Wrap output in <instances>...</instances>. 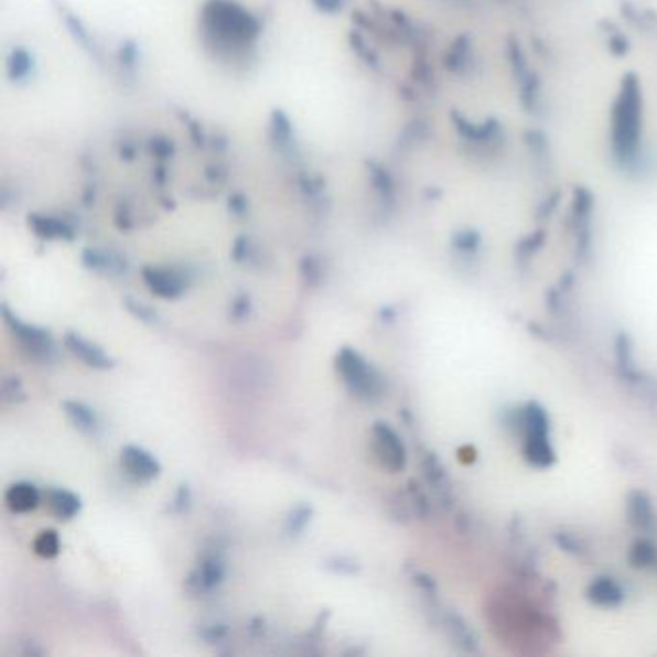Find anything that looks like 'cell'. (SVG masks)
I'll return each instance as SVG.
<instances>
[{
	"label": "cell",
	"instance_id": "obj_1",
	"mask_svg": "<svg viewBox=\"0 0 657 657\" xmlns=\"http://www.w3.org/2000/svg\"><path fill=\"white\" fill-rule=\"evenodd\" d=\"M610 146L615 162L623 170L638 169L643 161L644 95L643 84L633 72L621 79L613 103Z\"/></svg>",
	"mask_w": 657,
	"mask_h": 657
},
{
	"label": "cell",
	"instance_id": "obj_2",
	"mask_svg": "<svg viewBox=\"0 0 657 657\" xmlns=\"http://www.w3.org/2000/svg\"><path fill=\"white\" fill-rule=\"evenodd\" d=\"M336 370L345 388L360 401L376 403L384 398L386 378L357 349L342 347L336 355Z\"/></svg>",
	"mask_w": 657,
	"mask_h": 657
},
{
	"label": "cell",
	"instance_id": "obj_3",
	"mask_svg": "<svg viewBox=\"0 0 657 657\" xmlns=\"http://www.w3.org/2000/svg\"><path fill=\"white\" fill-rule=\"evenodd\" d=\"M205 23L213 35H218L222 41H249L257 35L259 25L245 10L231 4L215 0L205 8Z\"/></svg>",
	"mask_w": 657,
	"mask_h": 657
},
{
	"label": "cell",
	"instance_id": "obj_4",
	"mask_svg": "<svg viewBox=\"0 0 657 657\" xmlns=\"http://www.w3.org/2000/svg\"><path fill=\"white\" fill-rule=\"evenodd\" d=\"M0 313H2V321L7 324L8 330L14 334L15 340L22 345L23 352L30 353V357H33V359H53L56 347H54L51 330L37 326V324H30V322H23L7 305H2Z\"/></svg>",
	"mask_w": 657,
	"mask_h": 657
},
{
	"label": "cell",
	"instance_id": "obj_5",
	"mask_svg": "<svg viewBox=\"0 0 657 657\" xmlns=\"http://www.w3.org/2000/svg\"><path fill=\"white\" fill-rule=\"evenodd\" d=\"M373 453L384 468L391 473L403 471L407 465L406 443L388 422H375L373 427Z\"/></svg>",
	"mask_w": 657,
	"mask_h": 657
},
{
	"label": "cell",
	"instance_id": "obj_6",
	"mask_svg": "<svg viewBox=\"0 0 657 657\" xmlns=\"http://www.w3.org/2000/svg\"><path fill=\"white\" fill-rule=\"evenodd\" d=\"M226 579V561L222 559L218 551L203 553L200 566L193 569L190 577L185 579V589L192 594H208L218 589Z\"/></svg>",
	"mask_w": 657,
	"mask_h": 657
},
{
	"label": "cell",
	"instance_id": "obj_7",
	"mask_svg": "<svg viewBox=\"0 0 657 657\" xmlns=\"http://www.w3.org/2000/svg\"><path fill=\"white\" fill-rule=\"evenodd\" d=\"M507 49H509L513 72L519 82L520 103L525 105L528 112H532L538 108V100H540V79L528 66L527 56L523 53L519 41L509 39Z\"/></svg>",
	"mask_w": 657,
	"mask_h": 657
},
{
	"label": "cell",
	"instance_id": "obj_8",
	"mask_svg": "<svg viewBox=\"0 0 657 657\" xmlns=\"http://www.w3.org/2000/svg\"><path fill=\"white\" fill-rule=\"evenodd\" d=\"M120 465L126 476L139 484L157 481L162 473L161 461L139 445H123L120 451Z\"/></svg>",
	"mask_w": 657,
	"mask_h": 657
},
{
	"label": "cell",
	"instance_id": "obj_9",
	"mask_svg": "<svg viewBox=\"0 0 657 657\" xmlns=\"http://www.w3.org/2000/svg\"><path fill=\"white\" fill-rule=\"evenodd\" d=\"M141 276L151 293L166 301L182 298L187 290V280L174 268L146 267Z\"/></svg>",
	"mask_w": 657,
	"mask_h": 657
},
{
	"label": "cell",
	"instance_id": "obj_10",
	"mask_svg": "<svg viewBox=\"0 0 657 657\" xmlns=\"http://www.w3.org/2000/svg\"><path fill=\"white\" fill-rule=\"evenodd\" d=\"M453 122H455V128L461 133V138L465 139L466 143L478 147V149H492L494 151L504 141V128L496 120L473 123L468 122L463 116L453 112Z\"/></svg>",
	"mask_w": 657,
	"mask_h": 657
},
{
	"label": "cell",
	"instance_id": "obj_11",
	"mask_svg": "<svg viewBox=\"0 0 657 657\" xmlns=\"http://www.w3.org/2000/svg\"><path fill=\"white\" fill-rule=\"evenodd\" d=\"M64 345L76 359L82 360L84 365L95 370H108L115 367V359L108 355L100 345L93 344L87 337L77 334V332H68L64 336Z\"/></svg>",
	"mask_w": 657,
	"mask_h": 657
},
{
	"label": "cell",
	"instance_id": "obj_12",
	"mask_svg": "<svg viewBox=\"0 0 657 657\" xmlns=\"http://www.w3.org/2000/svg\"><path fill=\"white\" fill-rule=\"evenodd\" d=\"M4 504L15 515H23L35 511L39 505L43 504V494L33 482H14L4 492Z\"/></svg>",
	"mask_w": 657,
	"mask_h": 657
},
{
	"label": "cell",
	"instance_id": "obj_13",
	"mask_svg": "<svg viewBox=\"0 0 657 657\" xmlns=\"http://www.w3.org/2000/svg\"><path fill=\"white\" fill-rule=\"evenodd\" d=\"M46 509L58 520H72L82 511V497L66 488H46L43 492Z\"/></svg>",
	"mask_w": 657,
	"mask_h": 657
},
{
	"label": "cell",
	"instance_id": "obj_14",
	"mask_svg": "<svg viewBox=\"0 0 657 657\" xmlns=\"http://www.w3.org/2000/svg\"><path fill=\"white\" fill-rule=\"evenodd\" d=\"M62 409H64V413L68 417V421L72 422L79 432L89 434V437H95V434L99 432V414H97V411H95L93 407L84 403V401L66 399V401L62 403Z\"/></svg>",
	"mask_w": 657,
	"mask_h": 657
},
{
	"label": "cell",
	"instance_id": "obj_15",
	"mask_svg": "<svg viewBox=\"0 0 657 657\" xmlns=\"http://www.w3.org/2000/svg\"><path fill=\"white\" fill-rule=\"evenodd\" d=\"M523 453L530 465L546 468L556 461V451L551 448L548 434H525Z\"/></svg>",
	"mask_w": 657,
	"mask_h": 657
},
{
	"label": "cell",
	"instance_id": "obj_16",
	"mask_svg": "<svg viewBox=\"0 0 657 657\" xmlns=\"http://www.w3.org/2000/svg\"><path fill=\"white\" fill-rule=\"evenodd\" d=\"M589 597L590 602L602 605V607H615V605H620L625 600V592L610 577H600V579H596V581L590 584Z\"/></svg>",
	"mask_w": 657,
	"mask_h": 657
},
{
	"label": "cell",
	"instance_id": "obj_17",
	"mask_svg": "<svg viewBox=\"0 0 657 657\" xmlns=\"http://www.w3.org/2000/svg\"><path fill=\"white\" fill-rule=\"evenodd\" d=\"M628 519L640 530H650L654 527V509L650 499L643 492H635L628 497Z\"/></svg>",
	"mask_w": 657,
	"mask_h": 657
},
{
	"label": "cell",
	"instance_id": "obj_18",
	"mask_svg": "<svg viewBox=\"0 0 657 657\" xmlns=\"http://www.w3.org/2000/svg\"><path fill=\"white\" fill-rule=\"evenodd\" d=\"M82 262L91 272H123L126 270V262L122 259H118L110 252L99 251V249H85Z\"/></svg>",
	"mask_w": 657,
	"mask_h": 657
},
{
	"label": "cell",
	"instance_id": "obj_19",
	"mask_svg": "<svg viewBox=\"0 0 657 657\" xmlns=\"http://www.w3.org/2000/svg\"><path fill=\"white\" fill-rule=\"evenodd\" d=\"M31 228L39 237L45 239H72L74 231L66 226L64 222L56 220V218H46V216H31Z\"/></svg>",
	"mask_w": 657,
	"mask_h": 657
},
{
	"label": "cell",
	"instance_id": "obj_20",
	"mask_svg": "<svg viewBox=\"0 0 657 657\" xmlns=\"http://www.w3.org/2000/svg\"><path fill=\"white\" fill-rule=\"evenodd\" d=\"M313 517V505H295V507L288 513V519H286V532H288L290 536L303 535V532L306 530V527L311 525Z\"/></svg>",
	"mask_w": 657,
	"mask_h": 657
},
{
	"label": "cell",
	"instance_id": "obj_21",
	"mask_svg": "<svg viewBox=\"0 0 657 657\" xmlns=\"http://www.w3.org/2000/svg\"><path fill=\"white\" fill-rule=\"evenodd\" d=\"M61 536L54 528H45L39 532L37 538L33 540V551L39 558L54 559L61 553Z\"/></svg>",
	"mask_w": 657,
	"mask_h": 657
},
{
	"label": "cell",
	"instance_id": "obj_22",
	"mask_svg": "<svg viewBox=\"0 0 657 657\" xmlns=\"http://www.w3.org/2000/svg\"><path fill=\"white\" fill-rule=\"evenodd\" d=\"M123 306L128 309L131 316H136L138 321L146 322V324H151V326L159 324V321H161L153 306L146 305L143 301H138V299L123 298Z\"/></svg>",
	"mask_w": 657,
	"mask_h": 657
},
{
	"label": "cell",
	"instance_id": "obj_23",
	"mask_svg": "<svg viewBox=\"0 0 657 657\" xmlns=\"http://www.w3.org/2000/svg\"><path fill=\"white\" fill-rule=\"evenodd\" d=\"M468 54H471V39L461 37L459 41H455L453 46H451L450 56H448V68L451 72H459L461 68H465Z\"/></svg>",
	"mask_w": 657,
	"mask_h": 657
},
{
	"label": "cell",
	"instance_id": "obj_24",
	"mask_svg": "<svg viewBox=\"0 0 657 657\" xmlns=\"http://www.w3.org/2000/svg\"><path fill=\"white\" fill-rule=\"evenodd\" d=\"M604 35L607 39V46H610V51L613 54H617V56H623V54L628 53V49H631V43H628V39L625 37V33L620 30V28H615L613 23L604 22Z\"/></svg>",
	"mask_w": 657,
	"mask_h": 657
},
{
	"label": "cell",
	"instance_id": "obj_25",
	"mask_svg": "<svg viewBox=\"0 0 657 657\" xmlns=\"http://www.w3.org/2000/svg\"><path fill=\"white\" fill-rule=\"evenodd\" d=\"M453 247L463 255H474L481 247V236L474 229H463L453 236Z\"/></svg>",
	"mask_w": 657,
	"mask_h": 657
},
{
	"label": "cell",
	"instance_id": "obj_26",
	"mask_svg": "<svg viewBox=\"0 0 657 657\" xmlns=\"http://www.w3.org/2000/svg\"><path fill=\"white\" fill-rule=\"evenodd\" d=\"M252 301L249 293H237L229 303V321L244 322L251 316Z\"/></svg>",
	"mask_w": 657,
	"mask_h": 657
},
{
	"label": "cell",
	"instance_id": "obj_27",
	"mask_svg": "<svg viewBox=\"0 0 657 657\" xmlns=\"http://www.w3.org/2000/svg\"><path fill=\"white\" fill-rule=\"evenodd\" d=\"M0 396H2V401H7V403H18V401L25 399L22 380L18 376L4 378L2 386H0Z\"/></svg>",
	"mask_w": 657,
	"mask_h": 657
},
{
	"label": "cell",
	"instance_id": "obj_28",
	"mask_svg": "<svg viewBox=\"0 0 657 657\" xmlns=\"http://www.w3.org/2000/svg\"><path fill=\"white\" fill-rule=\"evenodd\" d=\"M656 561V548L650 542H636L631 550V563L635 567H648Z\"/></svg>",
	"mask_w": 657,
	"mask_h": 657
},
{
	"label": "cell",
	"instance_id": "obj_29",
	"mask_svg": "<svg viewBox=\"0 0 657 657\" xmlns=\"http://www.w3.org/2000/svg\"><path fill=\"white\" fill-rule=\"evenodd\" d=\"M326 569L336 574H357L360 571V566L355 559L347 558V556H334L326 561Z\"/></svg>",
	"mask_w": 657,
	"mask_h": 657
},
{
	"label": "cell",
	"instance_id": "obj_30",
	"mask_svg": "<svg viewBox=\"0 0 657 657\" xmlns=\"http://www.w3.org/2000/svg\"><path fill=\"white\" fill-rule=\"evenodd\" d=\"M190 509H192V489L187 484H182L172 497V502H170L169 511L174 513V515H184Z\"/></svg>",
	"mask_w": 657,
	"mask_h": 657
},
{
	"label": "cell",
	"instance_id": "obj_31",
	"mask_svg": "<svg viewBox=\"0 0 657 657\" xmlns=\"http://www.w3.org/2000/svg\"><path fill=\"white\" fill-rule=\"evenodd\" d=\"M301 278L306 286H319L322 282V267L319 260L313 257H305L301 260Z\"/></svg>",
	"mask_w": 657,
	"mask_h": 657
},
{
	"label": "cell",
	"instance_id": "obj_32",
	"mask_svg": "<svg viewBox=\"0 0 657 657\" xmlns=\"http://www.w3.org/2000/svg\"><path fill=\"white\" fill-rule=\"evenodd\" d=\"M200 636L207 643H220L228 636V627L226 625H207L200 631Z\"/></svg>",
	"mask_w": 657,
	"mask_h": 657
},
{
	"label": "cell",
	"instance_id": "obj_33",
	"mask_svg": "<svg viewBox=\"0 0 657 657\" xmlns=\"http://www.w3.org/2000/svg\"><path fill=\"white\" fill-rule=\"evenodd\" d=\"M543 244V231H536L532 236H528L525 241H520L519 252L520 255H532V252L542 247Z\"/></svg>",
	"mask_w": 657,
	"mask_h": 657
},
{
	"label": "cell",
	"instance_id": "obj_34",
	"mask_svg": "<svg viewBox=\"0 0 657 657\" xmlns=\"http://www.w3.org/2000/svg\"><path fill=\"white\" fill-rule=\"evenodd\" d=\"M247 255H249V244L245 237H241V239H237L236 247H234V259L241 262V260H247Z\"/></svg>",
	"mask_w": 657,
	"mask_h": 657
}]
</instances>
